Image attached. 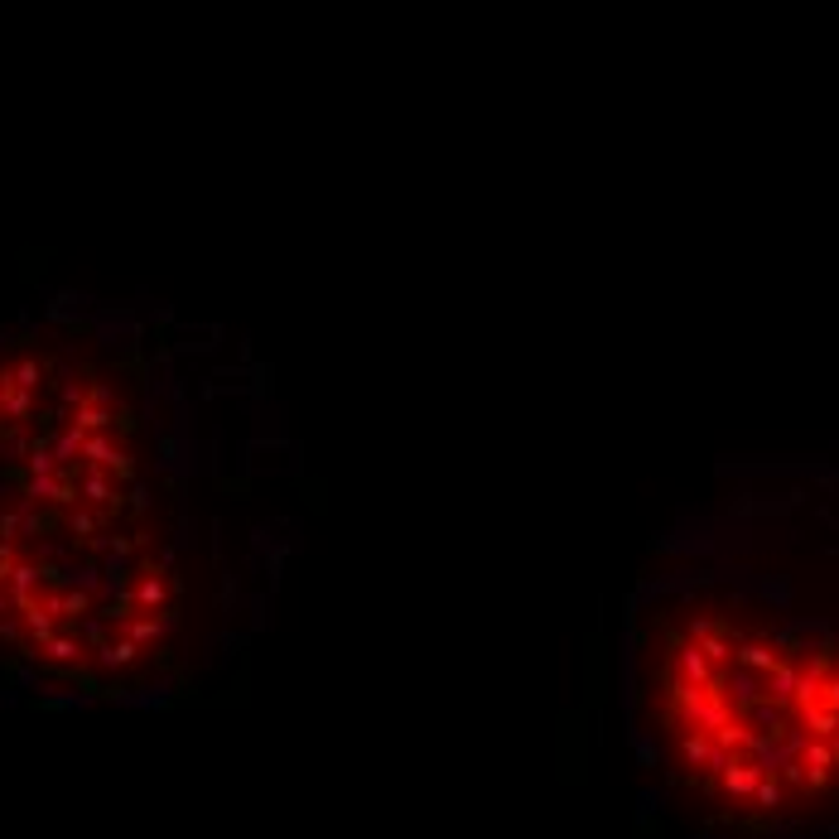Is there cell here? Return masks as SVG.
Listing matches in <instances>:
<instances>
[{
    "label": "cell",
    "instance_id": "1",
    "mask_svg": "<svg viewBox=\"0 0 839 839\" xmlns=\"http://www.w3.org/2000/svg\"><path fill=\"white\" fill-rule=\"evenodd\" d=\"M140 410L54 348L0 357V656L82 700H150L208 647L213 594Z\"/></svg>",
    "mask_w": 839,
    "mask_h": 839
},
{
    "label": "cell",
    "instance_id": "2",
    "mask_svg": "<svg viewBox=\"0 0 839 839\" xmlns=\"http://www.w3.org/2000/svg\"><path fill=\"white\" fill-rule=\"evenodd\" d=\"M627 714L700 825L801 839L839 825V613L695 574L632 613Z\"/></svg>",
    "mask_w": 839,
    "mask_h": 839
}]
</instances>
